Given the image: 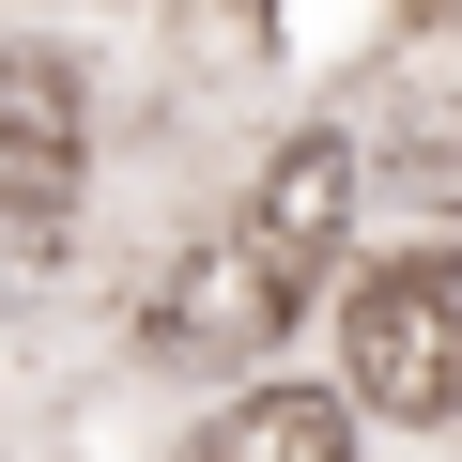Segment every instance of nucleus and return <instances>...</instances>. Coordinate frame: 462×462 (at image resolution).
<instances>
[{"label": "nucleus", "instance_id": "4", "mask_svg": "<svg viewBox=\"0 0 462 462\" xmlns=\"http://www.w3.org/2000/svg\"><path fill=\"white\" fill-rule=\"evenodd\" d=\"M247 247H263L293 293H324V278H339V247H355V139H339V124H309V139L263 170V200H247Z\"/></svg>", "mask_w": 462, "mask_h": 462}, {"label": "nucleus", "instance_id": "5", "mask_svg": "<svg viewBox=\"0 0 462 462\" xmlns=\"http://www.w3.org/2000/svg\"><path fill=\"white\" fill-rule=\"evenodd\" d=\"M185 462H355V401L339 385H231L200 431H185Z\"/></svg>", "mask_w": 462, "mask_h": 462}, {"label": "nucleus", "instance_id": "2", "mask_svg": "<svg viewBox=\"0 0 462 462\" xmlns=\"http://www.w3.org/2000/svg\"><path fill=\"white\" fill-rule=\"evenodd\" d=\"M93 185V78L62 47H0V263L47 278Z\"/></svg>", "mask_w": 462, "mask_h": 462}, {"label": "nucleus", "instance_id": "1", "mask_svg": "<svg viewBox=\"0 0 462 462\" xmlns=\"http://www.w3.org/2000/svg\"><path fill=\"white\" fill-rule=\"evenodd\" d=\"M339 401L385 431L462 416V247H401V263L339 278Z\"/></svg>", "mask_w": 462, "mask_h": 462}, {"label": "nucleus", "instance_id": "3", "mask_svg": "<svg viewBox=\"0 0 462 462\" xmlns=\"http://www.w3.org/2000/svg\"><path fill=\"white\" fill-rule=\"evenodd\" d=\"M293 309H309V293L247 247V216H231V231H200V247L154 263V293H139V355H154V370H263Z\"/></svg>", "mask_w": 462, "mask_h": 462}]
</instances>
